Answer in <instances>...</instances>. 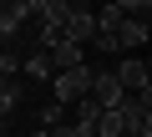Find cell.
Returning <instances> with one entry per match:
<instances>
[{
	"mask_svg": "<svg viewBox=\"0 0 152 137\" xmlns=\"http://www.w3.org/2000/svg\"><path fill=\"white\" fill-rule=\"evenodd\" d=\"M91 86H96V66H76V71H61V76L51 81V97H56L61 107H81V102L91 97Z\"/></svg>",
	"mask_w": 152,
	"mask_h": 137,
	"instance_id": "cell-1",
	"label": "cell"
},
{
	"mask_svg": "<svg viewBox=\"0 0 152 137\" xmlns=\"http://www.w3.org/2000/svg\"><path fill=\"white\" fill-rule=\"evenodd\" d=\"M26 21H41V0H5L0 5V36H5V46H15Z\"/></svg>",
	"mask_w": 152,
	"mask_h": 137,
	"instance_id": "cell-2",
	"label": "cell"
},
{
	"mask_svg": "<svg viewBox=\"0 0 152 137\" xmlns=\"http://www.w3.org/2000/svg\"><path fill=\"white\" fill-rule=\"evenodd\" d=\"M112 71H117V81L132 92V97H142L147 86H152V71H147V56H122L117 66H112Z\"/></svg>",
	"mask_w": 152,
	"mask_h": 137,
	"instance_id": "cell-3",
	"label": "cell"
},
{
	"mask_svg": "<svg viewBox=\"0 0 152 137\" xmlns=\"http://www.w3.org/2000/svg\"><path fill=\"white\" fill-rule=\"evenodd\" d=\"M91 97L102 102V112H122V107L132 102V92L117 81V71H96V86H91Z\"/></svg>",
	"mask_w": 152,
	"mask_h": 137,
	"instance_id": "cell-4",
	"label": "cell"
},
{
	"mask_svg": "<svg viewBox=\"0 0 152 137\" xmlns=\"http://www.w3.org/2000/svg\"><path fill=\"white\" fill-rule=\"evenodd\" d=\"M26 102V76H0V117H5V132H10V117L20 112Z\"/></svg>",
	"mask_w": 152,
	"mask_h": 137,
	"instance_id": "cell-5",
	"label": "cell"
},
{
	"mask_svg": "<svg viewBox=\"0 0 152 137\" xmlns=\"http://www.w3.org/2000/svg\"><path fill=\"white\" fill-rule=\"evenodd\" d=\"M26 81H56V61H51V51H41V46L26 51Z\"/></svg>",
	"mask_w": 152,
	"mask_h": 137,
	"instance_id": "cell-6",
	"label": "cell"
},
{
	"mask_svg": "<svg viewBox=\"0 0 152 137\" xmlns=\"http://www.w3.org/2000/svg\"><path fill=\"white\" fill-rule=\"evenodd\" d=\"M51 61H56V76H61V71H76V66H86V46H76V41H61V46L51 51Z\"/></svg>",
	"mask_w": 152,
	"mask_h": 137,
	"instance_id": "cell-7",
	"label": "cell"
},
{
	"mask_svg": "<svg viewBox=\"0 0 152 137\" xmlns=\"http://www.w3.org/2000/svg\"><path fill=\"white\" fill-rule=\"evenodd\" d=\"M36 122H41V132H56V127H66V107L51 97V102H41V107H36Z\"/></svg>",
	"mask_w": 152,
	"mask_h": 137,
	"instance_id": "cell-8",
	"label": "cell"
},
{
	"mask_svg": "<svg viewBox=\"0 0 152 137\" xmlns=\"http://www.w3.org/2000/svg\"><path fill=\"white\" fill-rule=\"evenodd\" d=\"M102 117H107V112H102V102H96V97H86L81 107H76V127H91V132H96V127H102Z\"/></svg>",
	"mask_w": 152,
	"mask_h": 137,
	"instance_id": "cell-9",
	"label": "cell"
},
{
	"mask_svg": "<svg viewBox=\"0 0 152 137\" xmlns=\"http://www.w3.org/2000/svg\"><path fill=\"white\" fill-rule=\"evenodd\" d=\"M137 102H142V112H152V86H147V92H142Z\"/></svg>",
	"mask_w": 152,
	"mask_h": 137,
	"instance_id": "cell-10",
	"label": "cell"
},
{
	"mask_svg": "<svg viewBox=\"0 0 152 137\" xmlns=\"http://www.w3.org/2000/svg\"><path fill=\"white\" fill-rule=\"evenodd\" d=\"M31 137H51V132H31Z\"/></svg>",
	"mask_w": 152,
	"mask_h": 137,
	"instance_id": "cell-11",
	"label": "cell"
},
{
	"mask_svg": "<svg viewBox=\"0 0 152 137\" xmlns=\"http://www.w3.org/2000/svg\"><path fill=\"white\" fill-rule=\"evenodd\" d=\"M147 36H152V15H147Z\"/></svg>",
	"mask_w": 152,
	"mask_h": 137,
	"instance_id": "cell-12",
	"label": "cell"
},
{
	"mask_svg": "<svg viewBox=\"0 0 152 137\" xmlns=\"http://www.w3.org/2000/svg\"><path fill=\"white\" fill-rule=\"evenodd\" d=\"M147 71H152V56H147Z\"/></svg>",
	"mask_w": 152,
	"mask_h": 137,
	"instance_id": "cell-13",
	"label": "cell"
},
{
	"mask_svg": "<svg viewBox=\"0 0 152 137\" xmlns=\"http://www.w3.org/2000/svg\"><path fill=\"white\" fill-rule=\"evenodd\" d=\"M127 137H137V132H127Z\"/></svg>",
	"mask_w": 152,
	"mask_h": 137,
	"instance_id": "cell-14",
	"label": "cell"
}]
</instances>
